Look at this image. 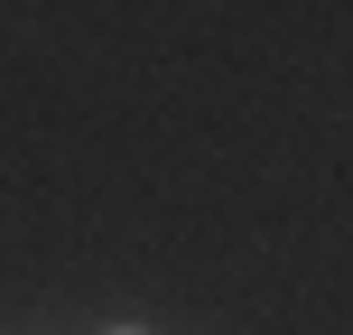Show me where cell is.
Masks as SVG:
<instances>
[{
	"label": "cell",
	"instance_id": "1",
	"mask_svg": "<svg viewBox=\"0 0 353 335\" xmlns=\"http://www.w3.org/2000/svg\"><path fill=\"white\" fill-rule=\"evenodd\" d=\"M121 335H130V326H121Z\"/></svg>",
	"mask_w": 353,
	"mask_h": 335
}]
</instances>
